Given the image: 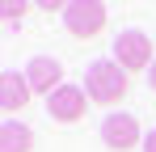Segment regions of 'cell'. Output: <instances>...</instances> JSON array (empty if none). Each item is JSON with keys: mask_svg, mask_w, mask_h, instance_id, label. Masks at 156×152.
Listing matches in <instances>:
<instances>
[{"mask_svg": "<svg viewBox=\"0 0 156 152\" xmlns=\"http://www.w3.org/2000/svg\"><path fill=\"white\" fill-rule=\"evenodd\" d=\"M127 89H131V80H127V68H118V59L89 63V72H84V93H89V101L118 106V101L127 97Z\"/></svg>", "mask_w": 156, "mask_h": 152, "instance_id": "obj_1", "label": "cell"}, {"mask_svg": "<svg viewBox=\"0 0 156 152\" xmlns=\"http://www.w3.org/2000/svg\"><path fill=\"white\" fill-rule=\"evenodd\" d=\"M105 21H110L105 0H68V9H63V25L72 38H97Z\"/></svg>", "mask_w": 156, "mask_h": 152, "instance_id": "obj_2", "label": "cell"}, {"mask_svg": "<svg viewBox=\"0 0 156 152\" xmlns=\"http://www.w3.org/2000/svg\"><path fill=\"white\" fill-rule=\"evenodd\" d=\"M114 59H118V68H127V72H148L156 59H152V38L144 34V30H122L118 38H114Z\"/></svg>", "mask_w": 156, "mask_h": 152, "instance_id": "obj_3", "label": "cell"}, {"mask_svg": "<svg viewBox=\"0 0 156 152\" xmlns=\"http://www.w3.org/2000/svg\"><path fill=\"white\" fill-rule=\"evenodd\" d=\"M47 114L55 123H80L89 114V93L80 85H59L51 97H47Z\"/></svg>", "mask_w": 156, "mask_h": 152, "instance_id": "obj_4", "label": "cell"}, {"mask_svg": "<svg viewBox=\"0 0 156 152\" xmlns=\"http://www.w3.org/2000/svg\"><path fill=\"white\" fill-rule=\"evenodd\" d=\"M101 139H105V148H110V152H131L135 144H144L139 123H135L131 114H122V110L105 114V123H101Z\"/></svg>", "mask_w": 156, "mask_h": 152, "instance_id": "obj_5", "label": "cell"}, {"mask_svg": "<svg viewBox=\"0 0 156 152\" xmlns=\"http://www.w3.org/2000/svg\"><path fill=\"white\" fill-rule=\"evenodd\" d=\"M26 80H30V89H34L38 97H51L55 89L63 85V63L51 59V55H34L26 63Z\"/></svg>", "mask_w": 156, "mask_h": 152, "instance_id": "obj_6", "label": "cell"}, {"mask_svg": "<svg viewBox=\"0 0 156 152\" xmlns=\"http://www.w3.org/2000/svg\"><path fill=\"white\" fill-rule=\"evenodd\" d=\"M34 97V89H30L26 72H13V68H4L0 72V110L4 114H13V110H26V101Z\"/></svg>", "mask_w": 156, "mask_h": 152, "instance_id": "obj_7", "label": "cell"}, {"mask_svg": "<svg viewBox=\"0 0 156 152\" xmlns=\"http://www.w3.org/2000/svg\"><path fill=\"white\" fill-rule=\"evenodd\" d=\"M0 152H34V131L17 118L0 123Z\"/></svg>", "mask_w": 156, "mask_h": 152, "instance_id": "obj_8", "label": "cell"}, {"mask_svg": "<svg viewBox=\"0 0 156 152\" xmlns=\"http://www.w3.org/2000/svg\"><path fill=\"white\" fill-rule=\"evenodd\" d=\"M0 13H4V21H21L30 13V0H0Z\"/></svg>", "mask_w": 156, "mask_h": 152, "instance_id": "obj_9", "label": "cell"}, {"mask_svg": "<svg viewBox=\"0 0 156 152\" xmlns=\"http://www.w3.org/2000/svg\"><path fill=\"white\" fill-rule=\"evenodd\" d=\"M38 9H47V13H63L68 9V0H34Z\"/></svg>", "mask_w": 156, "mask_h": 152, "instance_id": "obj_10", "label": "cell"}, {"mask_svg": "<svg viewBox=\"0 0 156 152\" xmlns=\"http://www.w3.org/2000/svg\"><path fill=\"white\" fill-rule=\"evenodd\" d=\"M144 152H156V131H148V135H144Z\"/></svg>", "mask_w": 156, "mask_h": 152, "instance_id": "obj_11", "label": "cell"}, {"mask_svg": "<svg viewBox=\"0 0 156 152\" xmlns=\"http://www.w3.org/2000/svg\"><path fill=\"white\" fill-rule=\"evenodd\" d=\"M148 85H152V93H156V63L148 68Z\"/></svg>", "mask_w": 156, "mask_h": 152, "instance_id": "obj_12", "label": "cell"}]
</instances>
